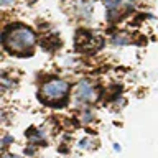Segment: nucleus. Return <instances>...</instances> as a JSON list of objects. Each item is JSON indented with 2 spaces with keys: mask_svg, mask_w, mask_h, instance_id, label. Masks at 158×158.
Returning a JSON list of instances; mask_svg holds the SVG:
<instances>
[{
  "mask_svg": "<svg viewBox=\"0 0 158 158\" xmlns=\"http://www.w3.org/2000/svg\"><path fill=\"white\" fill-rule=\"evenodd\" d=\"M3 43L12 53H25L35 44V33L27 27L10 28L3 35Z\"/></svg>",
  "mask_w": 158,
  "mask_h": 158,
  "instance_id": "1",
  "label": "nucleus"
},
{
  "mask_svg": "<svg viewBox=\"0 0 158 158\" xmlns=\"http://www.w3.org/2000/svg\"><path fill=\"white\" fill-rule=\"evenodd\" d=\"M12 2H13V0H2V5H3V7H7V5L12 3Z\"/></svg>",
  "mask_w": 158,
  "mask_h": 158,
  "instance_id": "4",
  "label": "nucleus"
},
{
  "mask_svg": "<svg viewBox=\"0 0 158 158\" xmlns=\"http://www.w3.org/2000/svg\"><path fill=\"white\" fill-rule=\"evenodd\" d=\"M68 94V82L63 79H51L41 86V99L44 102H59Z\"/></svg>",
  "mask_w": 158,
  "mask_h": 158,
  "instance_id": "2",
  "label": "nucleus"
},
{
  "mask_svg": "<svg viewBox=\"0 0 158 158\" xmlns=\"http://www.w3.org/2000/svg\"><path fill=\"white\" fill-rule=\"evenodd\" d=\"M3 158H18V156H13V155H8V156H3Z\"/></svg>",
  "mask_w": 158,
  "mask_h": 158,
  "instance_id": "5",
  "label": "nucleus"
},
{
  "mask_svg": "<svg viewBox=\"0 0 158 158\" xmlns=\"http://www.w3.org/2000/svg\"><path fill=\"white\" fill-rule=\"evenodd\" d=\"M76 97L84 102H92V101H96L97 92L89 81H81L76 87Z\"/></svg>",
  "mask_w": 158,
  "mask_h": 158,
  "instance_id": "3",
  "label": "nucleus"
}]
</instances>
